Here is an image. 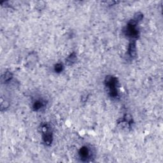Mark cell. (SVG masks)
<instances>
[{
  "label": "cell",
  "mask_w": 163,
  "mask_h": 163,
  "mask_svg": "<svg viewBox=\"0 0 163 163\" xmlns=\"http://www.w3.org/2000/svg\"><path fill=\"white\" fill-rule=\"evenodd\" d=\"M128 53L129 56L131 58H134L137 56V47H136V42L132 41L130 43L129 48H128Z\"/></svg>",
  "instance_id": "5b68a950"
},
{
  "label": "cell",
  "mask_w": 163,
  "mask_h": 163,
  "mask_svg": "<svg viewBox=\"0 0 163 163\" xmlns=\"http://www.w3.org/2000/svg\"><path fill=\"white\" fill-rule=\"evenodd\" d=\"M75 56H73V54L71 56H69L68 59V62H70V63H72V62H74L75 61Z\"/></svg>",
  "instance_id": "9c48e42d"
},
{
  "label": "cell",
  "mask_w": 163,
  "mask_h": 163,
  "mask_svg": "<svg viewBox=\"0 0 163 163\" xmlns=\"http://www.w3.org/2000/svg\"><path fill=\"white\" fill-rule=\"evenodd\" d=\"M91 150L88 147V146H83L82 148H81L79 150V156L80 158L82 161H87L91 156Z\"/></svg>",
  "instance_id": "277c9868"
},
{
  "label": "cell",
  "mask_w": 163,
  "mask_h": 163,
  "mask_svg": "<svg viewBox=\"0 0 163 163\" xmlns=\"http://www.w3.org/2000/svg\"><path fill=\"white\" fill-rule=\"evenodd\" d=\"M46 103L45 101H43L42 100H37L34 102L33 105H32V108H34V110L35 111H38L41 110L42 108L44 107Z\"/></svg>",
  "instance_id": "8992f818"
},
{
  "label": "cell",
  "mask_w": 163,
  "mask_h": 163,
  "mask_svg": "<svg viewBox=\"0 0 163 163\" xmlns=\"http://www.w3.org/2000/svg\"><path fill=\"white\" fill-rule=\"evenodd\" d=\"M138 22L135 20L134 19L130 20L127 26L125 28L124 32L126 36L132 39V41H135L139 35V31L137 28V24Z\"/></svg>",
  "instance_id": "6da1fadb"
},
{
  "label": "cell",
  "mask_w": 163,
  "mask_h": 163,
  "mask_svg": "<svg viewBox=\"0 0 163 163\" xmlns=\"http://www.w3.org/2000/svg\"><path fill=\"white\" fill-rule=\"evenodd\" d=\"M63 68V66L62 64H60V63L57 64L56 65V66H55V71L56 72H62Z\"/></svg>",
  "instance_id": "52a82bcc"
},
{
  "label": "cell",
  "mask_w": 163,
  "mask_h": 163,
  "mask_svg": "<svg viewBox=\"0 0 163 163\" xmlns=\"http://www.w3.org/2000/svg\"><path fill=\"white\" fill-rule=\"evenodd\" d=\"M43 132V139L46 145H49L52 142V134L51 129L47 125H44L42 127Z\"/></svg>",
  "instance_id": "3957f363"
},
{
  "label": "cell",
  "mask_w": 163,
  "mask_h": 163,
  "mask_svg": "<svg viewBox=\"0 0 163 163\" xmlns=\"http://www.w3.org/2000/svg\"><path fill=\"white\" fill-rule=\"evenodd\" d=\"M106 86L109 90V93L112 97H117L118 96L117 90V78L113 77H107L106 81Z\"/></svg>",
  "instance_id": "7a4b0ae2"
},
{
  "label": "cell",
  "mask_w": 163,
  "mask_h": 163,
  "mask_svg": "<svg viewBox=\"0 0 163 163\" xmlns=\"http://www.w3.org/2000/svg\"><path fill=\"white\" fill-rule=\"evenodd\" d=\"M3 78H4L5 82L8 81L10 79H11V78H12V74L9 72H7L5 74V77H3Z\"/></svg>",
  "instance_id": "ba28073f"
}]
</instances>
